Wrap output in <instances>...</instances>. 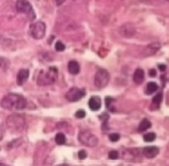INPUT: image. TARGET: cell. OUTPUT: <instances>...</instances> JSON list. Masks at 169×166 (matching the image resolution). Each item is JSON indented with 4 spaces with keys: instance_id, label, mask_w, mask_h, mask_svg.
Wrapping results in <instances>:
<instances>
[{
    "instance_id": "6da1fadb",
    "label": "cell",
    "mask_w": 169,
    "mask_h": 166,
    "mask_svg": "<svg viewBox=\"0 0 169 166\" xmlns=\"http://www.w3.org/2000/svg\"><path fill=\"white\" fill-rule=\"evenodd\" d=\"M26 107V99L17 93H8L1 99V108L6 110H23Z\"/></svg>"
},
{
    "instance_id": "7a4b0ae2",
    "label": "cell",
    "mask_w": 169,
    "mask_h": 166,
    "mask_svg": "<svg viewBox=\"0 0 169 166\" xmlns=\"http://www.w3.org/2000/svg\"><path fill=\"white\" fill-rule=\"evenodd\" d=\"M6 127L14 133H20L25 129V118L20 115H10L6 118Z\"/></svg>"
},
{
    "instance_id": "3957f363",
    "label": "cell",
    "mask_w": 169,
    "mask_h": 166,
    "mask_svg": "<svg viewBox=\"0 0 169 166\" xmlns=\"http://www.w3.org/2000/svg\"><path fill=\"white\" fill-rule=\"evenodd\" d=\"M57 78V69L55 67H50L47 71H42L38 75V85L47 86L53 84Z\"/></svg>"
},
{
    "instance_id": "277c9868",
    "label": "cell",
    "mask_w": 169,
    "mask_h": 166,
    "mask_svg": "<svg viewBox=\"0 0 169 166\" xmlns=\"http://www.w3.org/2000/svg\"><path fill=\"white\" fill-rule=\"evenodd\" d=\"M79 141L82 143V145H85V146H87V147H95L97 145H98V137L93 134V133H91L89 130H82V131H80V134H79Z\"/></svg>"
},
{
    "instance_id": "5b68a950",
    "label": "cell",
    "mask_w": 169,
    "mask_h": 166,
    "mask_svg": "<svg viewBox=\"0 0 169 166\" xmlns=\"http://www.w3.org/2000/svg\"><path fill=\"white\" fill-rule=\"evenodd\" d=\"M110 81V74L106 69H99L94 77V85L97 89H104Z\"/></svg>"
},
{
    "instance_id": "8992f818",
    "label": "cell",
    "mask_w": 169,
    "mask_h": 166,
    "mask_svg": "<svg viewBox=\"0 0 169 166\" xmlns=\"http://www.w3.org/2000/svg\"><path fill=\"white\" fill-rule=\"evenodd\" d=\"M30 35L35 40H42L45 36V24L41 20L34 23L30 28Z\"/></svg>"
},
{
    "instance_id": "52a82bcc",
    "label": "cell",
    "mask_w": 169,
    "mask_h": 166,
    "mask_svg": "<svg viewBox=\"0 0 169 166\" xmlns=\"http://www.w3.org/2000/svg\"><path fill=\"white\" fill-rule=\"evenodd\" d=\"M16 8L18 12L28 14L29 19H34L35 18V12L32 11V6L28 0H17L16 2Z\"/></svg>"
},
{
    "instance_id": "ba28073f",
    "label": "cell",
    "mask_w": 169,
    "mask_h": 166,
    "mask_svg": "<svg viewBox=\"0 0 169 166\" xmlns=\"http://www.w3.org/2000/svg\"><path fill=\"white\" fill-rule=\"evenodd\" d=\"M136 26L132 23H124L119 26V35L124 38H131L136 35Z\"/></svg>"
},
{
    "instance_id": "9c48e42d",
    "label": "cell",
    "mask_w": 169,
    "mask_h": 166,
    "mask_svg": "<svg viewBox=\"0 0 169 166\" xmlns=\"http://www.w3.org/2000/svg\"><path fill=\"white\" fill-rule=\"evenodd\" d=\"M83 96H85V90H81V89H77V87H73V89H70V90L67 92L66 98H67V101H69V102H77V101H80Z\"/></svg>"
},
{
    "instance_id": "30bf717a",
    "label": "cell",
    "mask_w": 169,
    "mask_h": 166,
    "mask_svg": "<svg viewBox=\"0 0 169 166\" xmlns=\"http://www.w3.org/2000/svg\"><path fill=\"white\" fill-rule=\"evenodd\" d=\"M161 48V44L155 42V43H150L148 46H145V48L143 49V55L144 56H153L155 55Z\"/></svg>"
},
{
    "instance_id": "8fae6325",
    "label": "cell",
    "mask_w": 169,
    "mask_h": 166,
    "mask_svg": "<svg viewBox=\"0 0 169 166\" xmlns=\"http://www.w3.org/2000/svg\"><path fill=\"white\" fill-rule=\"evenodd\" d=\"M159 154V148L155 146H150V147H145L143 148V155L145 158H155Z\"/></svg>"
},
{
    "instance_id": "7c38bea8",
    "label": "cell",
    "mask_w": 169,
    "mask_h": 166,
    "mask_svg": "<svg viewBox=\"0 0 169 166\" xmlns=\"http://www.w3.org/2000/svg\"><path fill=\"white\" fill-rule=\"evenodd\" d=\"M88 105H89L91 110L98 111L100 109V107H101V101H100L99 97L93 96V97H91V99H89V102H88Z\"/></svg>"
},
{
    "instance_id": "4fadbf2b",
    "label": "cell",
    "mask_w": 169,
    "mask_h": 166,
    "mask_svg": "<svg viewBox=\"0 0 169 166\" xmlns=\"http://www.w3.org/2000/svg\"><path fill=\"white\" fill-rule=\"evenodd\" d=\"M29 79V71L28 69H20L17 74V84L23 85Z\"/></svg>"
},
{
    "instance_id": "5bb4252c",
    "label": "cell",
    "mask_w": 169,
    "mask_h": 166,
    "mask_svg": "<svg viewBox=\"0 0 169 166\" xmlns=\"http://www.w3.org/2000/svg\"><path fill=\"white\" fill-rule=\"evenodd\" d=\"M144 77H145L144 71L141 69V68H137V69L135 71V73H133V81H135L136 84H141V83L144 81Z\"/></svg>"
},
{
    "instance_id": "9a60e30c",
    "label": "cell",
    "mask_w": 169,
    "mask_h": 166,
    "mask_svg": "<svg viewBox=\"0 0 169 166\" xmlns=\"http://www.w3.org/2000/svg\"><path fill=\"white\" fill-rule=\"evenodd\" d=\"M68 71L73 75H76L80 72V65L76 61H69V63H68Z\"/></svg>"
},
{
    "instance_id": "2e32d148",
    "label": "cell",
    "mask_w": 169,
    "mask_h": 166,
    "mask_svg": "<svg viewBox=\"0 0 169 166\" xmlns=\"http://www.w3.org/2000/svg\"><path fill=\"white\" fill-rule=\"evenodd\" d=\"M150 127H151L150 121H149V119H147V118H144V119L141 122L139 127H138V131H145V130H148Z\"/></svg>"
},
{
    "instance_id": "e0dca14e",
    "label": "cell",
    "mask_w": 169,
    "mask_h": 166,
    "mask_svg": "<svg viewBox=\"0 0 169 166\" xmlns=\"http://www.w3.org/2000/svg\"><path fill=\"white\" fill-rule=\"evenodd\" d=\"M157 89H159V86H157L156 83H153V81L148 83V85H147V95H151V93L156 92Z\"/></svg>"
},
{
    "instance_id": "ac0fdd59",
    "label": "cell",
    "mask_w": 169,
    "mask_h": 166,
    "mask_svg": "<svg viewBox=\"0 0 169 166\" xmlns=\"http://www.w3.org/2000/svg\"><path fill=\"white\" fill-rule=\"evenodd\" d=\"M162 98H163V95L162 93H157L154 98H153V108H159L161 102H162Z\"/></svg>"
},
{
    "instance_id": "d6986e66",
    "label": "cell",
    "mask_w": 169,
    "mask_h": 166,
    "mask_svg": "<svg viewBox=\"0 0 169 166\" xmlns=\"http://www.w3.org/2000/svg\"><path fill=\"white\" fill-rule=\"evenodd\" d=\"M55 141L57 145H64L66 143V136L63 133H57L55 136Z\"/></svg>"
},
{
    "instance_id": "ffe728a7",
    "label": "cell",
    "mask_w": 169,
    "mask_h": 166,
    "mask_svg": "<svg viewBox=\"0 0 169 166\" xmlns=\"http://www.w3.org/2000/svg\"><path fill=\"white\" fill-rule=\"evenodd\" d=\"M155 137H156V134L155 133H148V134H145L143 136V140L147 141V142H153L155 140Z\"/></svg>"
},
{
    "instance_id": "44dd1931",
    "label": "cell",
    "mask_w": 169,
    "mask_h": 166,
    "mask_svg": "<svg viewBox=\"0 0 169 166\" xmlns=\"http://www.w3.org/2000/svg\"><path fill=\"white\" fill-rule=\"evenodd\" d=\"M109 157H110V159L115 160V159L119 158V153H118V151H111V152L109 153Z\"/></svg>"
},
{
    "instance_id": "7402d4cb",
    "label": "cell",
    "mask_w": 169,
    "mask_h": 166,
    "mask_svg": "<svg viewBox=\"0 0 169 166\" xmlns=\"http://www.w3.org/2000/svg\"><path fill=\"white\" fill-rule=\"evenodd\" d=\"M64 48H66V47H64V44H63L62 42H60V41L56 42V44H55V49H56L57 52H63Z\"/></svg>"
},
{
    "instance_id": "603a6c76",
    "label": "cell",
    "mask_w": 169,
    "mask_h": 166,
    "mask_svg": "<svg viewBox=\"0 0 169 166\" xmlns=\"http://www.w3.org/2000/svg\"><path fill=\"white\" fill-rule=\"evenodd\" d=\"M119 134H117V133H112V134H110V140L112 141V142H117V141H119Z\"/></svg>"
},
{
    "instance_id": "cb8c5ba5",
    "label": "cell",
    "mask_w": 169,
    "mask_h": 166,
    "mask_svg": "<svg viewBox=\"0 0 169 166\" xmlns=\"http://www.w3.org/2000/svg\"><path fill=\"white\" fill-rule=\"evenodd\" d=\"M85 116H86V112L83 110H77L76 113H75V117H76V118H83Z\"/></svg>"
},
{
    "instance_id": "d4e9b609",
    "label": "cell",
    "mask_w": 169,
    "mask_h": 166,
    "mask_svg": "<svg viewBox=\"0 0 169 166\" xmlns=\"http://www.w3.org/2000/svg\"><path fill=\"white\" fill-rule=\"evenodd\" d=\"M77 155H79V158H80V159H85V158L87 157V153H86V151L81 149V151L79 152V154H77Z\"/></svg>"
},
{
    "instance_id": "484cf974",
    "label": "cell",
    "mask_w": 169,
    "mask_h": 166,
    "mask_svg": "<svg viewBox=\"0 0 169 166\" xmlns=\"http://www.w3.org/2000/svg\"><path fill=\"white\" fill-rule=\"evenodd\" d=\"M149 73H150V74H149L150 77H155V75H156V71H155V69H150Z\"/></svg>"
},
{
    "instance_id": "4316f807",
    "label": "cell",
    "mask_w": 169,
    "mask_h": 166,
    "mask_svg": "<svg viewBox=\"0 0 169 166\" xmlns=\"http://www.w3.org/2000/svg\"><path fill=\"white\" fill-rule=\"evenodd\" d=\"M54 1H55V4H56V5H58V6H60V5H62V4H63L66 0H54Z\"/></svg>"
},
{
    "instance_id": "83f0119b",
    "label": "cell",
    "mask_w": 169,
    "mask_h": 166,
    "mask_svg": "<svg viewBox=\"0 0 169 166\" xmlns=\"http://www.w3.org/2000/svg\"><path fill=\"white\" fill-rule=\"evenodd\" d=\"M159 68H160V71H165V69H166V66H165V65H160Z\"/></svg>"
},
{
    "instance_id": "f1b7e54d",
    "label": "cell",
    "mask_w": 169,
    "mask_h": 166,
    "mask_svg": "<svg viewBox=\"0 0 169 166\" xmlns=\"http://www.w3.org/2000/svg\"><path fill=\"white\" fill-rule=\"evenodd\" d=\"M58 166H69V165H67V164H62V165H58Z\"/></svg>"
},
{
    "instance_id": "f546056e",
    "label": "cell",
    "mask_w": 169,
    "mask_h": 166,
    "mask_svg": "<svg viewBox=\"0 0 169 166\" xmlns=\"http://www.w3.org/2000/svg\"><path fill=\"white\" fill-rule=\"evenodd\" d=\"M168 1H169V0H168Z\"/></svg>"
}]
</instances>
